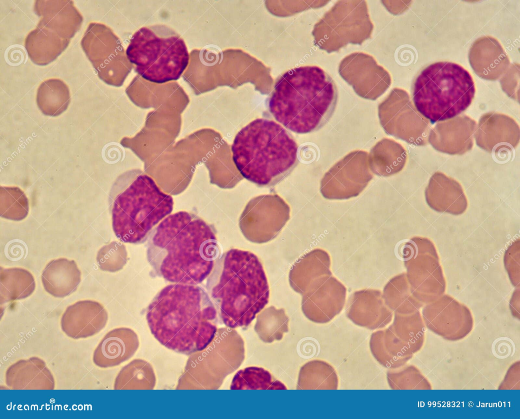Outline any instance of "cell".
<instances>
[{"label": "cell", "mask_w": 520, "mask_h": 419, "mask_svg": "<svg viewBox=\"0 0 520 419\" xmlns=\"http://www.w3.org/2000/svg\"><path fill=\"white\" fill-rule=\"evenodd\" d=\"M219 254L213 227L186 211L167 216L148 237L147 256L153 271L172 283H202Z\"/></svg>", "instance_id": "6da1fadb"}, {"label": "cell", "mask_w": 520, "mask_h": 419, "mask_svg": "<svg viewBox=\"0 0 520 419\" xmlns=\"http://www.w3.org/2000/svg\"><path fill=\"white\" fill-rule=\"evenodd\" d=\"M217 311L208 293L195 284L164 287L148 307L151 334L166 348L190 355L205 348L217 331Z\"/></svg>", "instance_id": "7a4b0ae2"}, {"label": "cell", "mask_w": 520, "mask_h": 419, "mask_svg": "<svg viewBox=\"0 0 520 419\" xmlns=\"http://www.w3.org/2000/svg\"><path fill=\"white\" fill-rule=\"evenodd\" d=\"M222 322L247 326L268 303L269 286L263 266L250 251L231 249L217 260L206 282Z\"/></svg>", "instance_id": "3957f363"}, {"label": "cell", "mask_w": 520, "mask_h": 419, "mask_svg": "<svg viewBox=\"0 0 520 419\" xmlns=\"http://www.w3.org/2000/svg\"><path fill=\"white\" fill-rule=\"evenodd\" d=\"M338 90L332 77L319 67L291 69L276 81L269 102L275 119L298 134L316 131L331 118Z\"/></svg>", "instance_id": "277c9868"}, {"label": "cell", "mask_w": 520, "mask_h": 419, "mask_svg": "<svg viewBox=\"0 0 520 419\" xmlns=\"http://www.w3.org/2000/svg\"><path fill=\"white\" fill-rule=\"evenodd\" d=\"M298 145L276 122L257 118L236 135L231 150L234 164L247 180L260 186L278 182L296 165Z\"/></svg>", "instance_id": "5b68a950"}, {"label": "cell", "mask_w": 520, "mask_h": 419, "mask_svg": "<svg viewBox=\"0 0 520 419\" xmlns=\"http://www.w3.org/2000/svg\"><path fill=\"white\" fill-rule=\"evenodd\" d=\"M115 189L112 227L116 237L123 242H144L173 210L172 197L140 170L129 171L121 175Z\"/></svg>", "instance_id": "8992f818"}, {"label": "cell", "mask_w": 520, "mask_h": 419, "mask_svg": "<svg viewBox=\"0 0 520 419\" xmlns=\"http://www.w3.org/2000/svg\"><path fill=\"white\" fill-rule=\"evenodd\" d=\"M475 92L473 79L461 66L449 61L433 63L422 70L413 86L417 111L432 122L458 116L471 104Z\"/></svg>", "instance_id": "52a82bcc"}, {"label": "cell", "mask_w": 520, "mask_h": 419, "mask_svg": "<svg viewBox=\"0 0 520 419\" xmlns=\"http://www.w3.org/2000/svg\"><path fill=\"white\" fill-rule=\"evenodd\" d=\"M244 356V341L237 331L229 327L218 329L205 348L189 355L176 389H218L241 366Z\"/></svg>", "instance_id": "ba28073f"}, {"label": "cell", "mask_w": 520, "mask_h": 419, "mask_svg": "<svg viewBox=\"0 0 520 419\" xmlns=\"http://www.w3.org/2000/svg\"><path fill=\"white\" fill-rule=\"evenodd\" d=\"M406 277L414 296L424 305L445 293L446 281L434 243L414 237L400 246Z\"/></svg>", "instance_id": "9c48e42d"}, {"label": "cell", "mask_w": 520, "mask_h": 419, "mask_svg": "<svg viewBox=\"0 0 520 419\" xmlns=\"http://www.w3.org/2000/svg\"><path fill=\"white\" fill-rule=\"evenodd\" d=\"M149 34L144 38L141 36L140 41L137 40V44L131 42L129 49H133V52H136L137 55L132 61L140 69V74L148 79L152 72H157V82L177 78L175 72H182L179 70L181 57L187 56L181 55L180 47L184 46L182 41L176 36L160 37L151 31H149ZM184 49L185 48L181 50Z\"/></svg>", "instance_id": "30bf717a"}, {"label": "cell", "mask_w": 520, "mask_h": 419, "mask_svg": "<svg viewBox=\"0 0 520 419\" xmlns=\"http://www.w3.org/2000/svg\"><path fill=\"white\" fill-rule=\"evenodd\" d=\"M289 217V207L281 197L263 195L248 203L239 218V225L248 240L262 244L274 239Z\"/></svg>", "instance_id": "8fae6325"}, {"label": "cell", "mask_w": 520, "mask_h": 419, "mask_svg": "<svg viewBox=\"0 0 520 419\" xmlns=\"http://www.w3.org/2000/svg\"><path fill=\"white\" fill-rule=\"evenodd\" d=\"M368 153L349 152L323 175L320 186L322 196L329 200H346L358 196L372 179Z\"/></svg>", "instance_id": "7c38bea8"}, {"label": "cell", "mask_w": 520, "mask_h": 419, "mask_svg": "<svg viewBox=\"0 0 520 419\" xmlns=\"http://www.w3.org/2000/svg\"><path fill=\"white\" fill-rule=\"evenodd\" d=\"M379 118L387 134L410 144H428L430 121L408 100L381 104L379 107Z\"/></svg>", "instance_id": "4fadbf2b"}, {"label": "cell", "mask_w": 520, "mask_h": 419, "mask_svg": "<svg viewBox=\"0 0 520 419\" xmlns=\"http://www.w3.org/2000/svg\"><path fill=\"white\" fill-rule=\"evenodd\" d=\"M346 297V288L340 281L332 275L324 277L302 295V310L310 321L327 324L342 311Z\"/></svg>", "instance_id": "5bb4252c"}, {"label": "cell", "mask_w": 520, "mask_h": 419, "mask_svg": "<svg viewBox=\"0 0 520 419\" xmlns=\"http://www.w3.org/2000/svg\"><path fill=\"white\" fill-rule=\"evenodd\" d=\"M345 313L354 324L370 330L384 328L394 315L385 305L382 292L374 289L354 292L347 300Z\"/></svg>", "instance_id": "9a60e30c"}, {"label": "cell", "mask_w": 520, "mask_h": 419, "mask_svg": "<svg viewBox=\"0 0 520 419\" xmlns=\"http://www.w3.org/2000/svg\"><path fill=\"white\" fill-rule=\"evenodd\" d=\"M476 125V122L467 115L439 121L430 129L428 143L439 152L462 155L472 148Z\"/></svg>", "instance_id": "2e32d148"}, {"label": "cell", "mask_w": 520, "mask_h": 419, "mask_svg": "<svg viewBox=\"0 0 520 419\" xmlns=\"http://www.w3.org/2000/svg\"><path fill=\"white\" fill-rule=\"evenodd\" d=\"M476 144L486 151L512 150L519 142L518 124L506 115L490 112L480 118L474 133Z\"/></svg>", "instance_id": "e0dca14e"}, {"label": "cell", "mask_w": 520, "mask_h": 419, "mask_svg": "<svg viewBox=\"0 0 520 419\" xmlns=\"http://www.w3.org/2000/svg\"><path fill=\"white\" fill-rule=\"evenodd\" d=\"M108 319L105 308L98 302L79 301L67 307L60 320L63 332L78 339L92 336L102 331Z\"/></svg>", "instance_id": "ac0fdd59"}, {"label": "cell", "mask_w": 520, "mask_h": 419, "mask_svg": "<svg viewBox=\"0 0 520 419\" xmlns=\"http://www.w3.org/2000/svg\"><path fill=\"white\" fill-rule=\"evenodd\" d=\"M34 9L40 16L37 26L71 40L80 29L83 17L71 0H37Z\"/></svg>", "instance_id": "d6986e66"}, {"label": "cell", "mask_w": 520, "mask_h": 419, "mask_svg": "<svg viewBox=\"0 0 520 419\" xmlns=\"http://www.w3.org/2000/svg\"><path fill=\"white\" fill-rule=\"evenodd\" d=\"M140 346L137 334L132 329L120 327L108 332L94 351L93 361L102 368L117 366L130 359Z\"/></svg>", "instance_id": "ffe728a7"}, {"label": "cell", "mask_w": 520, "mask_h": 419, "mask_svg": "<svg viewBox=\"0 0 520 419\" xmlns=\"http://www.w3.org/2000/svg\"><path fill=\"white\" fill-rule=\"evenodd\" d=\"M428 205L436 211L458 215L464 213L468 201L459 182L440 172L430 178L425 189Z\"/></svg>", "instance_id": "44dd1931"}, {"label": "cell", "mask_w": 520, "mask_h": 419, "mask_svg": "<svg viewBox=\"0 0 520 419\" xmlns=\"http://www.w3.org/2000/svg\"><path fill=\"white\" fill-rule=\"evenodd\" d=\"M5 382L12 390H53V376L41 359L33 357L11 365L5 374Z\"/></svg>", "instance_id": "7402d4cb"}, {"label": "cell", "mask_w": 520, "mask_h": 419, "mask_svg": "<svg viewBox=\"0 0 520 419\" xmlns=\"http://www.w3.org/2000/svg\"><path fill=\"white\" fill-rule=\"evenodd\" d=\"M469 60L475 72L482 78L495 80L506 70L509 60L499 43L490 37L478 39L472 45Z\"/></svg>", "instance_id": "603a6c76"}, {"label": "cell", "mask_w": 520, "mask_h": 419, "mask_svg": "<svg viewBox=\"0 0 520 419\" xmlns=\"http://www.w3.org/2000/svg\"><path fill=\"white\" fill-rule=\"evenodd\" d=\"M329 254L320 248L304 254L293 265L288 276L291 288L302 295L315 282L332 276Z\"/></svg>", "instance_id": "cb8c5ba5"}, {"label": "cell", "mask_w": 520, "mask_h": 419, "mask_svg": "<svg viewBox=\"0 0 520 419\" xmlns=\"http://www.w3.org/2000/svg\"><path fill=\"white\" fill-rule=\"evenodd\" d=\"M369 348L375 360L388 370L405 365L413 355L409 348L388 327L372 333Z\"/></svg>", "instance_id": "d4e9b609"}, {"label": "cell", "mask_w": 520, "mask_h": 419, "mask_svg": "<svg viewBox=\"0 0 520 419\" xmlns=\"http://www.w3.org/2000/svg\"><path fill=\"white\" fill-rule=\"evenodd\" d=\"M81 275L74 261L60 258L46 265L41 279L47 292L53 297L63 298L76 291L81 281Z\"/></svg>", "instance_id": "484cf974"}, {"label": "cell", "mask_w": 520, "mask_h": 419, "mask_svg": "<svg viewBox=\"0 0 520 419\" xmlns=\"http://www.w3.org/2000/svg\"><path fill=\"white\" fill-rule=\"evenodd\" d=\"M81 47L95 70L116 56L118 47L117 38L104 24H89L81 41Z\"/></svg>", "instance_id": "4316f807"}, {"label": "cell", "mask_w": 520, "mask_h": 419, "mask_svg": "<svg viewBox=\"0 0 520 419\" xmlns=\"http://www.w3.org/2000/svg\"><path fill=\"white\" fill-rule=\"evenodd\" d=\"M70 42V39L37 26L26 37L24 46L28 57L34 63L45 66L56 59L67 48Z\"/></svg>", "instance_id": "83f0119b"}, {"label": "cell", "mask_w": 520, "mask_h": 419, "mask_svg": "<svg viewBox=\"0 0 520 419\" xmlns=\"http://www.w3.org/2000/svg\"><path fill=\"white\" fill-rule=\"evenodd\" d=\"M407 158L405 149L395 140L383 138L377 142L368 153V163L373 174L388 177L404 168Z\"/></svg>", "instance_id": "f1b7e54d"}, {"label": "cell", "mask_w": 520, "mask_h": 419, "mask_svg": "<svg viewBox=\"0 0 520 419\" xmlns=\"http://www.w3.org/2000/svg\"><path fill=\"white\" fill-rule=\"evenodd\" d=\"M385 305L393 313L406 314L419 311L423 304L413 294L406 273L392 278L383 289Z\"/></svg>", "instance_id": "f546056e"}, {"label": "cell", "mask_w": 520, "mask_h": 419, "mask_svg": "<svg viewBox=\"0 0 520 419\" xmlns=\"http://www.w3.org/2000/svg\"><path fill=\"white\" fill-rule=\"evenodd\" d=\"M71 101L68 86L62 80L51 78L42 82L37 92V105L45 115H59L68 108Z\"/></svg>", "instance_id": "4dcf8cb0"}, {"label": "cell", "mask_w": 520, "mask_h": 419, "mask_svg": "<svg viewBox=\"0 0 520 419\" xmlns=\"http://www.w3.org/2000/svg\"><path fill=\"white\" fill-rule=\"evenodd\" d=\"M339 378L334 368L320 360H313L300 369L298 390H337Z\"/></svg>", "instance_id": "1f68e13d"}, {"label": "cell", "mask_w": 520, "mask_h": 419, "mask_svg": "<svg viewBox=\"0 0 520 419\" xmlns=\"http://www.w3.org/2000/svg\"><path fill=\"white\" fill-rule=\"evenodd\" d=\"M36 283L32 275L20 268H1V304L23 299L35 291Z\"/></svg>", "instance_id": "d6a6232c"}, {"label": "cell", "mask_w": 520, "mask_h": 419, "mask_svg": "<svg viewBox=\"0 0 520 419\" xmlns=\"http://www.w3.org/2000/svg\"><path fill=\"white\" fill-rule=\"evenodd\" d=\"M156 383L155 372L147 361L134 359L125 365L117 374L115 390H153Z\"/></svg>", "instance_id": "836d02e7"}, {"label": "cell", "mask_w": 520, "mask_h": 419, "mask_svg": "<svg viewBox=\"0 0 520 419\" xmlns=\"http://www.w3.org/2000/svg\"><path fill=\"white\" fill-rule=\"evenodd\" d=\"M388 328L413 354L421 347L424 326L419 311L406 314L394 313L393 322Z\"/></svg>", "instance_id": "e575fe53"}, {"label": "cell", "mask_w": 520, "mask_h": 419, "mask_svg": "<svg viewBox=\"0 0 520 419\" xmlns=\"http://www.w3.org/2000/svg\"><path fill=\"white\" fill-rule=\"evenodd\" d=\"M288 323L284 309L272 306L257 315L254 330L261 340L271 343L282 339L288 331Z\"/></svg>", "instance_id": "d590c367"}, {"label": "cell", "mask_w": 520, "mask_h": 419, "mask_svg": "<svg viewBox=\"0 0 520 419\" xmlns=\"http://www.w3.org/2000/svg\"><path fill=\"white\" fill-rule=\"evenodd\" d=\"M231 390H286L281 381L261 367H248L239 370L234 375Z\"/></svg>", "instance_id": "8d00e7d4"}, {"label": "cell", "mask_w": 520, "mask_h": 419, "mask_svg": "<svg viewBox=\"0 0 520 419\" xmlns=\"http://www.w3.org/2000/svg\"><path fill=\"white\" fill-rule=\"evenodd\" d=\"M29 211L28 199L24 192L16 186L0 187V215L15 221L24 219Z\"/></svg>", "instance_id": "74e56055"}, {"label": "cell", "mask_w": 520, "mask_h": 419, "mask_svg": "<svg viewBox=\"0 0 520 419\" xmlns=\"http://www.w3.org/2000/svg\"><path fill=\"white\" fill-rule=\"evenodd\" d=\"M386 379L392 390L421 389L424 378L413 366L403 365L399 368L389 369Z\"/></svg>", "instance_id": "f35d334b"}, {"label": "cell", "mask_w": 520, "mask_h": 419, "mask_svg": "<svg viewBox=\"0 0 520 419\" xmlns=\"http://www.w3.org/2000/svg\"><path fill=\"white\" fill-rule=\"evenodd\" d=\"M519 239L513 242L507 248L504 255V264L512 285L519 286Z\"/></svg>", "instance_id": "ab89813d"}, {"label": "cell", "mask_w": 520, "mask_h": 419, "mask_svg": "<svg viewBox=\"0 0 520 419\" xmlns=\"http://www.w3.org/2000/svg\"><path fill=\"white\" fill-rule=\"evenodd\" d=\"M120 249L116 242L104 246L98 251L96 262L104 271L114 272L120 267Z\"/></svg>", "instance_id": "60d3db41"}]
</instances>
